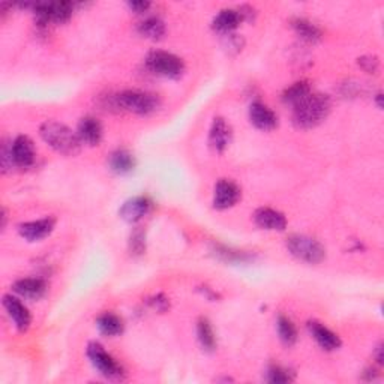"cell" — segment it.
<instances>
[{
    "label": "cell",
    "instance_id": "1",
    "mask_svg": "<svg viewBox=\"0 0 384 384\" xmlns=\"http://www.w3.org/2000/svg\"><path fill=\"white\" fill-rule=\"evenodd\" d=\"M330 99L326 95L320 93H311L302 102L294 107L293 112V122L297 128L302 130H310L320 125L324 119L330 113Z\"/></svg>",
    "mask_w": 384,
    "mask_h": 384
},
{
    "label": "cell",
    "instance_id": "2",
    "mask_svg": "<svg viewBox=\"0 0 384 384\" xmlns=\"http://www.w3.org/2000/svg\"><path fill=\"white\" fill-rule=\"evenodd\" d=\"M39 134L50 148H53L56 152L62 155L72 156L80 152L81 141L79 135L72 132L70 128L63 123L47 121L41 125Z\"/></svg>",
    "mask_w": 384,
    "mask_h": 384
},
{
    "label": "cell",
    "instance_id": "3",
    "mask_svg": "<svg viewBox=\"0 0 384 384\" xmlns=\"http://www.w3.org/2000/svg\"><path fill=\"white\" fill-rule=\"evenodd\" d=\"M112 104L119 110H125V112L148 116L156 112L161 105V101L155 93L143 90H125L113 98Z\"/></svg>",
    "mask_w": 384,
    "mask_h": 384
},
{
    "label": "cell",
    "instance_id": "4",
    "mask_svg": "<svg viewBox=\"0 0 384 384\" xmlns=\"http://www.w3.org/2000/svg\"><path fill=\"white\" fill-rule=\"evenodd\" d=\"M287 248L297 260L310 264H319L326 257V251H324L321 243L303 234L290 236L287 241Z\"/></svg>",
    "mask_w": 384,
    "mask_h": 384
},
{
    "label": "cell",
    "instance_id": "5",
    "mask_svg": "<svg viewBox=\"0 0 384 384\" xmlns=\"http://www.w3.org/2000/svg\"><path fill=\"white\" fill-rule=\"evenodd\" d=\"M146 65L153 74L165 79H179L185 71L182 59L167 51H152L146 57Z\"/></svg>",
    "mask_w": 384,
    "mask_h": 384
},
{
    "label": "cell",
    "instance_id": "6",
    "mask_svg": "<svg viewBox=\"0 0 384 384\" xmlns=\"http://www.w3.org/2000/svg\"><path fill=\"white\" fill-rule=\"evenodd\" d=\"M88 357L92 365L99 371L101 375L110 380H121L123 377L122 366L116 362L112 354H108L104 347L98 343H92L88 347Z\"/></svg>",
    "mask_w": 384,
    "mask_h": 384
},
{
    "label": "cell",
    "instance_id": "7",
    "mask_svg": "<svg viewBox=\"0 0 384 384\" xmlns=\"http://www.w3.org/2000/svg\"><path fill=\"white\" fill-rule=\"evenodd\" d=\"M33 11L41 26L48 23H65L71 19L74 5L71 2H41L33 5Z\"/></svg>",
    "mask_w": 384,
    "mask_h": 384
},
{
    "label": "cell",
    "instance_id": "8",
    "mask_svg": "<svg viewBox=\"0 0 384 384\" xmlns=\"http://www.w3.org/2000/svg\"><path fill=\"white\" fill-rule=\"evenodd\" d=\"M11 152H12V159L14 165L19 168H29L35 162V146L33 141L26 135L17 137L14 143H11Z\"/></svg>",
    "mask_w": 384,
    "mask_h": 384
},
{
    "label": "cell",
    "instance_id": "9",
    "mask_svg": "<svg viewBox=\"0 0 384 384\" xmlns=\"http://www.w3.org/2000/svg\"><path fill=\"white\" fill-rule=\"evenodd\" d=\"M241 199V190L232 181H219L215 186V197H213V206L218 210H225L233 208Z\"/></svg>",
    "mask_w": 384,
    "mask_h": 384
},
{
    "label": "cell",
    "instance_id": "10",
    "mask_svg": "<svg viewBox=\"0 0 384 384\" xmlns=\"http://www.w3.org/2000/svg\"><path fill=\"white\" fill-rule=\"evenodd\" d=\"M152 204L153 203L148 197H134L123 203V206L119 210V215L126 223H139L150 212Z\"/></svg>",
    "mask_w": 384,
    "mask_h": 384
},
{
    "label": "cell",
    "instance_id": "11",
    "mask_svg": "<svg viewBox=\"0 0 384 384\" xmlns=\"http://www.w3.org/2000/svg\"><path fill=\"white\" fill-rule=\"evenodd\" d=\"M54 228V219L53 218H44L38 221H30V223H24L20 225V234L29 242H38L46 239L51 234Z\"/></svg>",
    "mask_w": 384,
    "mask_h": 384
},
{
    "label": "cell",
    "instance_id": "12",
    "mask_svg": "<svg viewBox=\"0 0 384 384\" xmlns=\"http://www.w3.org/2000/svg\"><path fill=\"white\" fill-rule=\"evenodd\" d=\"M3 306L14 321L15 327L20 332H26L30 326V314L29 310L14 296H5L3 297Z\"/></svg>",
    "mask_w": 384,
    "mask_h": 384
},
{
    "label": "cell",
    "instance_id": "13",
    "mask_svg": "<svg viewBox=\"0 0 384 384\" xmlns=\"http://www.w3.org/2000/svg\"><path fill=\"white\" fill-rule=\"evenodd\" d=\"M254 221L260 228L270 230V232H283L287 227V219L283 213L270 208L259 209L254 213Z\"/></svg>",
    "mask_w": 384,
    "mask_h": 384
},
{
    "label": "cell",
    "instance_id": "14",
    "mask_svg": "<svg viewBox=\"0 0 384 384\" xmlns=\"http://www.w3.org/2000/svg\"><path fill=\"white\" fill-rule=\"evenodd\" d=\"M232 141V128L223 117H216L212 123L209 134V144L213 150L224 152Z\"/></svg>",
    "mask_w": 384,
    "mask_h": 384
},
{
    "label": "cell",
    "instance_id": "15",
    "mask_svg": "<svg viewBox=\"0 0 384 384\" xmlns=\"http://www.w3.org/2000/svg\"><path fill=\"white\" fill-rule=\"evenodd\" d=\"M250 119L255 128L261 131H270L278 125V117L261 102H254L250 108Z\"/></svg>",
    "mask_w": 384,
    "mask_h": 384
},
{
    "label": "cell",
    "instance_id": "16",
    "mask_svg": "<svg viewBox=\"0 0 384 384\" xmlns=\"http://www.w3.org/2000/svg\"><path fill=\"white\" fill-rule=\"evenodd\" d=\"M77 135L81 143H86L89 146H98L102 140V125L95 117H84L79 123Z\"/></svg>",
    "mask_w": 384,
    "mask_h": 384
},
{
    "label": "cell",
    "instance_id": "17",
    "mask_svg": "<svg viewBox=\"0 0 384 384\" xmlns=\"http://www.w3.org/2000/svg\"><path fill=\"white\" fill-rule=\"evenodd\" d=\"M310 332L312 338L317 341L319 345L327 352H334V350H338L341 347V339L336 334H334L330 329H327L326 326H323L321 323L317 321H311L308 324Z\"/></svg>",
    "mask_w": 384,
    "mask_h": 384
},
{
    "label": "cell",
    "instance_id": "18",
    "mask_svg": "<svg viewBox=\"0 0 384 384\" xmlns=\"http://www.w3.org/2000/svg\"><path fill=\"white\" fill-rule=\"evenodd\" d=\"M14 292L24 299H32V301H37V299H41L46 294L47 285L44 281L39 278H24V279L17 281V283L14 284Z\"/></svg>",
    "mask_w": 384,
    "mask_h": 384
},
{
    "label": "cell",
    "instance_id": "19",
    "mask_svg": "<svg viewBox=\"0 0 384 384\" xmlns=\"http://www.w3.org/2000/svg\"><path fill=\"white\" fill-rule=\"evenodd\" d=\"M242 21L243 19L241 11L224 10L215 17V20H213V29L219 33H224V35H228V33H232L234 29H237L239 24Z\"/></svg>",
    "mask_w": 384,
    "mask_h": 384
},
{
    "label": "cell",
    "instance_id": "20",
    "mask_svg": "<svg viewBox=\"0 0 384 384\" xmlns=\"http://www.w3.org/2000/svg\"><path fill=\"white\" fill-rule=\"evenodd\" d=\"M108 165L112 172L117 174H128L135 168V158L128 150H116L108 159Z\"/></svg>",
    "mask_w": 384,
    "mask_h": 384
},
{
    "label": "cell",
    "instance_id": "21",
    "mask_svg": "<svg viewBox=\"0 0 384 384\" xmlns=\"http://www.w3.org/2000/svg\"><path fill=\"white\" fill-rule=\"evenodd\" d=\"M97 326L102 335L117 336L123 332V321L114 314H102L97 321Z\"/></svg>",
    "mask_w": 384,
    "mask_h": 384
},
{
    "label": "cell",
    "instance_id": "22",
    "mask_svg": "<svg viewBox=\"0 0 384 384\" xmlns=\"http://www.w3.org/2000/svg\"><path fill=\"white\" fill-rule=\"evenodd\" d=\"M139 32L144 38L158 41L165 35V24L156 17H150L139 24Z\"/></svg>",
    "mask_w": 384,
    "mask_h": 384
},
{
    "label": "cell",
    "instance_id": "23",
    "mask_svg": "<svg viewBox=\"0 0 384 384\" xmlns=\"http://www.w3.org/2000/svg\"><path fill=\"white\" fill-rule=\"evenodd\" d=\"M311 95V88L306 81H297L293 86H290L283 95L284 104L296 107L299 102H302L306 97Z\"/></svg>",
    "mask_w": 384,
    "mask_h": 384
},
{
    "label": "cell",
    "instance_id": "24",
    "mask_svg": "<svg viewBox=\"0 0 384 384\" xmlns=\"http://www.w3.org/2000/svg\"><path fill=\"white\" fill-rule=\"evenodd\" d=\"M292 24H293V29L296 30L297 35L301 37L303 41L317 42L321 39L320 29L311 21L303 20V19H296V20H293Z\"/></svg>",
    "mask_w": 384,
    "mask_h": 384
},
{
    "label": "cell",
    "instance_id": "25",
    "mask_svg": "<svg viewBox=\"0 0 384 384\" xmlns=\"http://www.w3.org/2000/svg\"><path fill=\"white\" fill-rule=\"evenodd\" d=\"M197 334H199V341L201 347L206 350V352H213L216 347V338L215 334H213L212 324L208 319H200L197 326Z\"/></svg>",
    "mask_w": 384,
    "mask_h": 384
},
{
    "label": "cell",
    "instance_id": "26",
    "mask_svg": "<svg viewBox=\"0 0 384 384\" xmlns=\"http://www.w3.org/2000/svg\"><path fill=\"white\" fill-rule=\"evenodd\" d=\"M276 326H278V334H279L281 341H283L285 345H293L297 339V330H296L293 321L281 315V317L278 319Z\"/></svg>",
    "mask_w": 384,
    "mask_h": 384
},
{
    "label": "cell",
    "instance_id": "27",
    "mask_svg": "<svg viewBox=\"0 0 384 384\" xmlns=\"http://www.w3.org/2000/svg\"><path fill=\"white\" fill-rule=\"evenodd\" d=\"M130 248H131V252L137 254V255H140L146 251V237H144L143 230H135V232L131 234Z\"/></svg>",
    "mask_w": 384,
    "mask_h": 384
},
{
    "label": "cell",
    "instance_id": "28",
    "mask_svg": "<svg viewBox=\"0 0 384 384\" xmlns=\"http://www.w3.org/2000/svg\"><path fill=\"white\" fill-rule=\"evenodd\" d=\"M293 377L292 374H290L287 370L281 368V366H273L267 371V381L270 383H288L292 381Z\"/></svg>",
    "mask_w": 384,
    "mask_h": 384
},
{
    "label": "cell",
    "instance_id": "29",
    "mask_svg": "<svg viewBox=\"0 0 384 384\" xmlns=\"http://www.w3.org/2000/svg\"><path fill=\"white\" fill-rule=\"evenodd\" d=\"M359 65L363 68L366 72H370V74L377 72V70H378L377 57H372V56H366V57L359 59Z\"/></svg>",
    "mask_w": 384,
    "mask_h": 384
},
{
    "label": "cell",
    "instance_id": "30",
    "mask_svg": "<svg viewBox=\"0 0 384 384\" xmlns=\"http://www.w3.org/2000/svg\"><path fill=\"white\" fill-rule=\"evenodd\" d=\"M130 8L131 10H134L137 14H143L149 10L150 3L149 2H131Z\"/></svg>",
    "mask_w": 384,
    "mask_h": 384
}]
</instances>
